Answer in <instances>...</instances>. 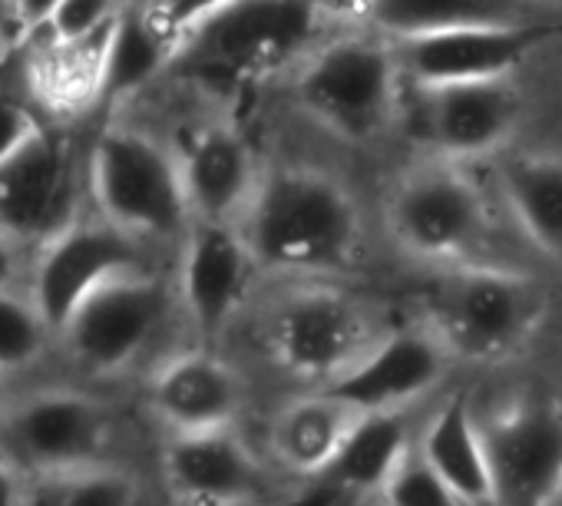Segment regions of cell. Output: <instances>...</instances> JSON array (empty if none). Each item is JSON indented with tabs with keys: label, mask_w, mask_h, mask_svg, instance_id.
<instances>
[{
	"label": "cell",
	"mask_w": 562,
	"mask_h": 506,
	"mask_svg": "<svg viewBox=\"0 0 562 506\" xmlns=\"http://www.w3.org/2000/svg\"><path fill=\"white\" fill-rule=\"evenodd\" d=\"M322 21V0H225L182 31L169 70L209 90H238L295 60Z\"/></svg>",
	"instance_id": "1"
},
{
	"label": "cell",
	"mask_w": 562,
	"mask_h": 506,
	"mask_svg": "<svg viewBox=\"0 0 562 506\" xmlns=\"http://www.w3.org/2000/svg\"><path fill=\"white\" fill-rule=\"evenodd\" d=\"M358 209L325 172L278 169L248 209L251 259L274 272H335L355 259Z\"/></svg>",
	"instance_id": "2"
},
{
	"label": "cell",
	"mask_w": 562,
	"mask_h": 506,
	"mask_svg": "<svg viewBox=\"0 0 562 506\" xmlns=\"http://www.w3.org/2000/svg\"><path fill=\"white\" fill-rule=\"evenodd\" d=\"M90 202L139 241L176 238L192 225L179 156L130 123H106L90 139Z\"/></svg>",
	"instance_id": "3"
},
{
	"label": "cell",
	"mask_w": 562,
	"mask_h": 506,
	"mask_svg": "<svg viewBox=\"0 0 562 506\" xmlns=\"http://www.w3.org/2000/svg\"><path fill=\"white\" fill-rule=\"evenodd\" d=\"M90 139L74 123L47 120L8 162H0V235L34 256L93 205Z\"/></svg>",
	"instance_id": "4"
},
{
	"label": "cell",
	"mask_w": 562,
	"mask_h": 506,
	"mask_svg": "<svg viewBox=\"0 0 562 506\" xmlns=\"http://www.w3.org/2000/svg\"><path fill=\"white\" fill-rule=\"evenodd\" d=\"M169 318V292L149 269L103 282L57 335V351L83 374H120L149 351Z\"/></svg>",
	"instance_id": "5"
},
{
	"label": "cell",
	"mask_w": 562,
	"mask_h": 506,
	"mask_svg": "<svg viewBox=\"0 0 562 506\" xmlns=\"http://www.w3.org/2000/svg\"><path fill=\"white\" fill-rule=\"evenodd\" d=\"M146 241L113 225L93 205L31 256L27 292L60 335L74 312L110 279L146 269Z\"/></svg>",
	"instance_id": "6"
},
{
	"label": "cell",
	"mask_w": 562,
	"mask_h": 506,
	"mask_svg": "<svg viewBox=\"0 0 562 506\" xmlns=\"http://www.w3.org/2000/svg\"><path fill=\"white\" fill-rule=\"evenodd\" d=\"M110 443V411L74 387H41L0 414V457L21 476L100 463Z\"/></svg>",
	"instance_id": "7"
},
{
	"label": "cell",
	"mask_w": 562,
	"mask_h": 506,
	"mask_svg": "<svg viewBox=\"0 0 562 506\" xmlns=\"http://www.w3.org/2000/svg\"><path fill=\"white\" fill-rule=\"evenodd\" d=\"M397 57L368 37L328 44L299 77L302 106L345 139H368L394 113Z\"/></svg>",
	"instance_id": "8"
},
{
	"label": "cell",
	"mask_w": 562,
	"mask_h": 506,
	"mask_svg": "<svg viewBox=\"0 0 562 506\" xmlns=\"http://www.w3.org/2000/svg\"><path fill=\"white\" fill-rule=\"evenodd\" d=\"M437 338L463 358H506L532 328L539 295L526 279L467 269L440 279L430 292Z\"/></svg>",
	"instance_id": "9"
},
{
	"label": "cell",
	"mask_w": 562,
	"mask_h": 506,
	"mask_svg": "<svg viewBox=\"0 0 562 506\" xmlns=\"http://www.w3.org/2000/svg\"><path fill=\"white\" fill-rule=\"evenodd\" d=\"M496 506H555L562 496V404L529 397L483 427Z\"/></svg>",
	"instance_id": "10"
},
{
	"label": "cell",
	"mask_w": 562,
	"mask_h": 506,
	"mask_svg": "<svg viewBox=\"0 0 562 506\" xmlns=\"http://www.w3.org/2000/svg\"><path fill=\"white\" fill-rule=\"evenodd\" d=\"M274 358L302 378H338L368 341L364 312L338 292H299L271 315Z\"/></svg>",
	"instance_id": "11"
},
{
	"label": "cell",
	"mask_w": 562,
	"mask_h": 506,
	"mask_svg": "<svg viewBox=\"0 0 562 506\" xmlns=\"http://www.w3.org/2000/svg\"><path fill=\"white\" fill-rule=\"evenodd\" d=\"M391 225L404 248L450 262L473 248L486 228L483 195L453 169H427L407 179L391 205Z\"/></svg>",
	"instance_id": "12"
},
{
	"label": "cell",
	"mask_w": 562,
	"mask_h": 506,
	"mask_svg": "<svg viewBox=\"0 0 562 506\" xmlns=\"http://www.w3.org/2000/svg\"><path fill=\"white\" fill-rule=\"evenodd\" d=\"M555 27L542 24H506V27H460L443 34H424L401 41L397 64L420 83H470V80H503L513 67L526 60Z\"/></svg>",
	"instance_id": "13"
},
{
	"label": "cell",
	"mask_w": 562,
	"mask_h": 506,
	"mask_svg": "<svg viewBox=\"0 0 562 506\" xmlns=\"http://www.w3.org/2000/svg\"><path fill=\"white\" fill-rule=\"evenodd\" d=\"M447 345L427 331H397L364 351L318 394L351 414H384L420 397L443 374Z\"/></svg>",
	"instance_id": "14"
},
{
	"label": "cell",
	"mask_w": 562,
	"mask_h": 506,
	"mask_svg": "<svg viewBox=\"0 0 562 506\" xmlns=\"http://www.w3.org/2000/svg\"><path fill=\"white\" fill-rule=\"evenodd\" d=\"M248 259V241H241L228 222L192 218L186 232L179 285L189 322L205 341L218 338V331L232 322L245 295Z\"/></svg>",
	"instance_id": "15"
},
{
	"label": "cell",
	"mask_w": 562,
	"mask_h": 506,
	"mask_svg": "<svg viewBox=\"0 0 562 506\" xmlns=\"http://www.w3.org/2000/svg\"><path fill=\"white\" fill-rule=\"evenodd\" d=\"M404 457L407 424L397 411L358 414L338 450L308 473V486L292 506H345L371 490H384Z\"/></svg>",
	"instance_id": "16"
},
{
	"label": "cell",
	"mask_w": 562,
	"mask_h": 506,
	"mask_svg": "<svg viewBox=\"0 0 562 506\" xmlns=\"http://www.w3.org/2000/svg\"><path fill=\"white\" fill-rule=\"evenodd\" d=\"M420 126L427 139L450 156H480L496 149L516 123V97L503 80H470L420 87Z\"/></svg>",
	"instance_id": "17"
},
{
	"label": "cell",
	"mask_w": 562,
	"mask_h": 506,
	"mask_svg": "<svg viewBox=\"0 0 562 506\" xmlns=\"http://www.w3.org/2000/svg\"><path fill=\"white\" fill-rule=\"evenodd\" d=\"M153 411L179 434L225 427L241 401L235 371L215 355H179L153 378Z\"/></svg>",
	"instance_id": "18"
},
{
	"label": "cell",
	"mask_w": 562,
	"mask_h": 506,
	"mask_svg": "<svg viewBox=\"0 0 562 506\" xmlns=\"http://www.w3.org/2000/svg\"><path fill=\"white\" fill-rule=\"evenodd\" d=\"M176 156L192 218L228 222L235 209L251 199V156L235 130L215 123L195 126Z\"/></svg>",
	"instance_id": "19"
},
{
	"label": "cell",
	"mask_w": 562,
	"mask_h": 506,
	"mask_svg": "<svg viewBox=\"0 0 562 506\" xmlns=\"http://www.w3.org/2000/svg\"><path fill=\"white\" fill-rule=\"evenodd\" d=\"M166 476L192 506H232L251 496L258 470L251 453L218 427L179 434L166 447Z\"/></svg>",
	"instance_id": "20"
},
{
	"label": "cell",
	"mask_w": 562,
	"mask_h": 506,
	"mask_svg": "<svg viewBox=\"0 0 562 506\" xmlns=\"http://www.w3.org/2000/svg\"><path fill=\"white\" fill-rule=\"evenodd\" d=\"M420 453L450 483V490L460 496L463 506L496 503V486H493L483 427H476L473 411H470L463 394L447 401L443 411L434 417V424L427 427Z\"/></svg>",
	"instance_id": "21"
},
{
	"label": "cell",
	"mask_w": 562,
	"mask_h": 506,
	"mask_svg": "<svg viewBox=\"0 0 562 506\" xmlns=\"http://www.w3.org/2000/svg\"><path fill=\"white\" fill-rule=\"evenodd\" d=\"M364 11L378 31L401 41L460 27L529 24L526 0H364Z\"/></svg>",
	"instance_id": "22"
},
{
	"label": "cell",
	"mask_w": 562,
	"mask_h": 506,
	"mask_svg": "<svg viewBox=\"0 0 562 506\" xmlns=\"http://www.w3.org/2000/svg\"><path fill=\"white\" fill-rule=\"evenodd\" d=\"M176 37H169L143 8V0H130L120 8L106 57L103 103L120 106L130 97L143 93L156 77H162L172 64Z\"/></svg>",
	"instance_id": "23"
},
{
	"label": "cell",
	"mask_w": 562,
	"mask_h": 506,
	"mask_svg": "<svg viewBox=\"0 0 562 506\" xmlns=\"http://www.w3.org/2000/svg\"><path fill=\"white\" fill-rule=\"evenodd\" d=\"M503 192L526 235L562 262V159L516 156L503 166Z\"/></svg>",
	"instance_id": "24"
},
{
	"label": "cell",
	"mask_w": 562,
	"mask_h": 506,
	"mask_svg": "<svg viewBox=\"0 0 562 506\" xmlns=\"http://www.w3.org/2000/svg\"><path fill=\"white\" fill-rule=\"evenodd\" d=\"M18 506H139L136 480L100 460L67 470L24 473Z\"/></svg>",
	"instance_id": "25"
},
{
	"label": "cell",
	"mask_w": 562,
	"mask_h": 506,
	"mask_svg": "<svg viewBox=\"0 0 562 506\" xmlns=\"http://www.w3.org/2000/svg\"><path fill=\"white\" fill-rule=\"evenodd\" d=\"M358 414L335 404L325 394H315L312 401H302L281 414L274 427V447L278 457L299 473H315L341 443L348 427Z\"/></svg>",
	"instance_id": "26"
},
{
	"label": "cell",
	"mask_w": 562,
	"mask_h": 506,
	"mask_svg": "<svg viewBox=\"0 0 562 506\" xmlns=\"http://www.w3.org/2000/svg\"><path fill=\"white\" fill-rule=\"evenodd\" d=\"M57 355V331L27 285H0V374L21 378Z\"/></svg>",
	"instance_id": "27"
},
{
	"label": "cell",
	"mask_w": 562,
	"mask_h": 506,
	"mask_svg": "<svg viewBox=\"0 0 562 506\" xmlns=\"http://www.w3.org/2000/svg\"><path fill=\"white\" fill-rule=\"evenodd\" d=\"M384 496L387 506H463L424 453L401 460V466L384 486Z\"/></svg>",
	"instance_id": "28"
},
{
	"label": "cell",
	"mask_w": 562,
	"mask_h": 506,
	"mask_svg": "<svg viewBox=\"0 0 562 506\" xmlns=\"http://www.w3.org/2000/svg\"><path fill=\"white\" fill-rule=\"evenodd\" d=\"M120 8H123L120 0H60V8L44 27L57 41H80L113 24Z\"/></svg>",
	"instance_id": "29"
},
{
	"label": "cell",
	"mask_w": 562,
	"mask_h": 506,
	"mask_svg": "<svg viewBox=\"0 0 562 506\" xmlns=\"http://www.w3.org/2000/svg\"><path fill=\"white\" fill-rule=\"evenodd\" d=\"M222 4L225 0H143L149 18L176 41L182 37V31H189L195 21H202L205 14H212Z\"/></svg>",
	"instance_id": "30"
},
{
	"label": "cell",
	"mask_w": 562,
	"mask_h": 506,
	"mask_svg": "<svg viewBox=\"0 0 562 506\" xmlns=\"http://www.w3.org/2000/svg\"><path fill=\"white\" fill-rule=\"evenodd\" d=\"M31 272V251L0 235V285H27Z\"/></svg>",
	"instance_id": "31"
},
{
	"label": "cell",
	"mask_w": 562,
	"mask_h": 506,
	"mask_svg": "<svg viewBox=\"0 0 562 506\" xmlns=\"http://www.w3.org/2000/svg\"><path fill=\"white\" fill-rule=\"evenodd\" d=\"M11 8H14V18L24 31V37L37 27H44L54 11L60 8V0H11Z\"/></svg>",
	"instance_id": "32"
},
{
	"label": "cell",
	"mask_w": 562,
	"mask_h": 506,
	"mask_svg": "<svg viewBox=\"0 0 562 506\" xmlns=\"http://www.w3.org/2000/svg\"><path fill=\"white\" fill-rule=\"evenodd\" d=\"M18 490H21V473L0 457V506H18Z\"/></svg>",
	"instance_id": "33"
},
{
	"label": "cell",
	"mask_w": 562,
	"mask_h": 506,
	"mask_svg": "<svg viewBox=\"0 0 562 506\" xmlns=\"http://www.w3.org/2000/svg\"><path fill=\"white\" fill-rule=\"evenodd\" d=\"M0 37H8L18 50L24 44V31L14 18V8H11V0H0Z\"/></svg>",
	"instance_id": "34"
},
{
	"label": "cell",
	"mask_w": 562,
	"mask_h": 506,
	"mask_svg": "<svg viewBox=\"0 0 562 506\" xmlns=\"http://www.w3.org/2000/svg\"><path fill=\"white\" fill-rule=\"evenodd\" d=\"M14 57H18V47L8 37H0V70H4Z\"/></svg>",
	"instance_id": "35"
},
{
	"label": "cell",
	"mask_w": 562,
	"mask_h": 506,
	"mask_svg": "<svg viewBox=\"0 0 562 506\" xmlns=\"http://www.w3.org/2000/svg\"><path fill=\"white\" fill-rule=\"evenodd\" d=\"M8 381H11V378L0 374V414H4V407L11 404V387H8Z\"/></svg>",
	"instance_id": "36"
},
{
	"label": "cell",
	"mask_w": 562,
	"mask_h": 506,
	"mask_svg": "<svg viewBox=\"0 0 562 506\" xmlns=\"http://www.w3.org/2000/svg\"><path fill=\"white\" fill-rule=\"evenodd\" d=\"M0 80H4V70H0Z\"/></svg>",
	"instance_id": "37"
}]
</instances>
